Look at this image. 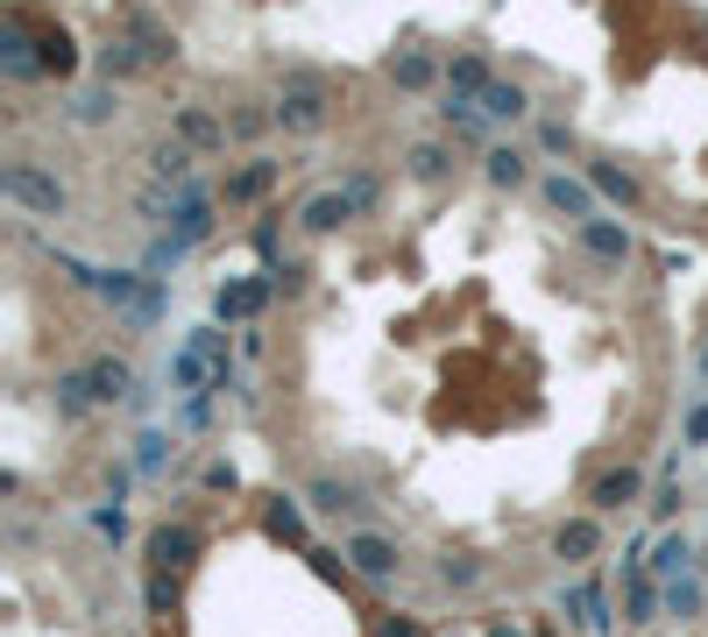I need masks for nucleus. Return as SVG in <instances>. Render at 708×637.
I'll return each instance as SVG.
<instances>
[{
    "mask_svg": "<svg viewBox=\"0 0 708 637\" xmlns=\"http://www.w3.org/2000/svg\"><path fill=\"white\" fill-rule=\"evenodd\" d=\"M277 121H283V128H319V121H327V86H319V79H298V86H283V100H277Z\"/></svg>",
    "mask_w": 708,
    "mask_h": 637,
    "instance_id": "f257e3e1",
    "label": "nucleus"
},
{
    "mask_svg": "<svg viewBox=\"0 0 708 637\" xmlns=\"http://www.w3.org/2000/svg\"><path fill=\"white\" fill-rule=\"evenodd\" d=\"M0 185H8L22 206H36V212H57V206H64V191H57L50 178H36L29 163H8V178H0Z\"/></svg>",
    "mask_w": 708,
    "mask_h": 637,
    "instance_id": "f03ea898",
    "label": "nucleus"
},
{
    "mask_svg": "<svg viewBox=\"0 0 708 637\" xmlns=\"http://www.w3.org/2000/svg\"><path fill=\"white\" fill-rule=\"evenodd\" d=\"M447 86H453V100H468V92H489L496 79L482 71V57H453V64H447Z\"/></svg>",
    "mask_w": 708,
    "mask_h": 637,
    "instance_id": "7ed1b4c3",
    "label": "nucleus"
},
{
    "mask_svg": "<svg viewBox=\"0 0 708 637\" xmlns=\"http://www.w3.org/2000/svg\"><path fill=\"white\" fill-rule=\"evenodd\" d=\"M581 241L596 248V256H609V262H624V256H630V235H624V227H609V220H588V227H581Z\"/></svg>",
    "mask_w": 708,
    "mask_h": 637,
    "instance_id": "20e7f679",
    "label": "nucleus"
},
{
    "mask_svg": "<svg viewBox=\"0 0 708 637\" xmlns=\"http://www.w3.org/2000/svg\"><path fill=\"white\" fill-rule=\"evenodd\" d=\"M36 50H43V71H57V79H71V64H79V57H71V36H64V29L36 36Z\"/></svg>",
    "mask_w": 708,
    "mask_h": 637,
    "instance_id": "39448f33",
    "label": "nucleus"
},
{
    "mask_svg": "<svg viewBox=\"0 0 708 637\" xmlns=\"http://www.w3.org/2000/svg\"><path fill=\"white\" fill-rule=\"evenodd\" d=\"M482 113H496V121H518V113H525V86H503V79H496V86L482 92Z\"/></svg>",
    "mask_w": 708,
    "mask_h": 637,
    "instance_id": "423d86ee",
    "label": "nucleus"
},
{
    "mask_svg": "<svg viewBox=\"0 0 708 637\" xmlns=\"http://www.w3.org/2000/svg\"><path fill=\"white\" fill-rule=\"evenodd\" d=\"M546 199L560 206V212H574V220H596V206H588V191L574 185V178H552V185H546Z\"/></svg>",
    "mask_w": 708,
    "mask_h": 637,
    "instance_id": "0eeeda50",
    "label": "nucleus"
},
{
    "mask_svg": "<svg viewBox=\"0 0 708 637\" xmlns=\"http://www.w3.org/2000/svg\"><path fill=\"white\" fill-rule=\"evenodd\" d=\"M518 178H525L518 149H489V185H518Z\"/></svg>",
    "mask_w": 708,
    "mask_h": 637,
    "instance_id": "6e6552de",
    "label": "nucleus"
},
{
    "mask_svg": "<svg viewBox=\"0 0 708 637\" xmlns=\"http://www.w3.org/2000/svg\"><path fill=\"white\" fill-rule=\"evenodd\" d=\"M355 559H361L369 574H390V567H397V553L382 546V538H355Z\"/></svg>",
    "mask_w": 708,
    "mask_h": 637,
    "instance_id": "1a4fd4ad",
    "label": "nucleus"
},
{
    "mask_svg": "<svg viewBox=\"0 0 708 637\" xmlns=\"http://www.w3.org/2000/svg\"><path fill=\"white\" fill-rule=\"evenodd\" d=\"M390 71H397V86H411V92H418V86H432V57H397Z\"/></svg>",
    "mask_w": 708,
    "mask_h": 637,
    "instance_id": "9d476101",
    "label": "nucleus"
},
{
    "mask_svg": "<svg viewBox=\"0 0 708 637\" xmlns=\"http://www.w3.org/2000/svg\"><path fill=\"white\" fill-rule=\"evenodd\" d=\"M178 128L191 135V142H220V121H213V113H199V107H185V113H178Z\"/></svg>",
    "mask_w": 708,
    "mask_h": 637,
    "instance_id": "9b49d317",
    "label": "nucleus"
},
{
    "mask_svg": "<svg viewBox=\"0 0 708 637\" xmlns=\"http://www.w3.org/2000/svg\"><path fill=\"white\" fill-rule=\"evenodd\" d=\"M270 178H277V163H256V170H241L227 191H235V199H256V191H270Z\"/></svg>",
    "mask_w": 708,
    "mask_h": 637,
    "instance_id": "f8f14e48",
    "label": "nucleus"
},
{
    "mask_svg": "<svg viewBox=\"0 0 708 637\" xmlns=\"http://www.w3.org/2000/svg\"><path fill=\"white\" fill-rule=\"evenodd\" d=\"M596 185L609 191V199H624V206H630V199H638V185H630V178H624V170H617V163H596Z\"/></svg>",
    "mask_w": 708,
    "mask_h": 637,
    "instance_id": "ddd939ff",
    "label": "nucleus"
},
{
    "mask_svg": "<svg viewBox=\"0 0 708 637\" xmlns=\"http://www.w3.org/2000/svg\"><path fill=\"white\" fill-rule=\"evenodd\" d=\"M411 170H418V178H439V170H447V149H439V142L411 149Z\"/></svg>",
    "mask_w": 708,
    "mask_h": 637,
    "instance_id": "4468645a",
    "label": "nucleus"
},
{
    "mask_svg": "<svg viewBox=\"0 0 708 637\" xmlns=\"http://www.w3.org/2000/svg\"><path fill=\"white\" fill-rule=\"evenodd\" d=\"M107 113H113V92H86L79 100V121H107Z\"/></svg>",
    "mask_w": 708,
    "mask_h": 637,
    "instance_id": "2eb2a0df",
    "label": "nucleus"
},
{
    "mask_svg": "<svg viewBox=\"0 0 708 637\" xmlns=\"http://www.w3.org/2000/svg\"><path fill=\"white\" fill-rule=\"evenodd\" d=\"M588 546H596V531H588V525H567V531H560V553H574V559H581Z\"/></svg>",
    "mask_w": 708,
    "mask_h": 637,
    "instance_id": "dca6fc26",
    "label": "nucleus"
},
{
    "mask_svg": "<svg viewBox=\"0 0 708 637\" xmlns=\"http://www.w3.org/2000/svg\"><path fill=\"white\" fill-rule=\"evenodd\" d=\"M546 149H552V157H567V149H574V135H567V121H546Z\"/></svg>",
    "mask_w": 708,
    "mask_h": 637,
    "instance_id": "f3484780",
    "label": "nucleus"
}]
</instances>
